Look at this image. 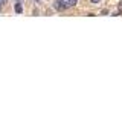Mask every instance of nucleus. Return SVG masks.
Masks as SVG:
<instances>
[{"mask_svg":"<svg viewBox=\"0 0 122 131\" xmlns=\"http://www.w3.org/2000/svg\"><path fill=\"white\" fill-rule=\"evenodd\" d=\"M122 12V2H121V5H119V9H118V14H121Z\"/></svg>","mask_w":122,"mask_h":131,"instance_id":"nucleus-4","label":"nucleus"},{"mask_svg":"<svg viewBox=\"0 0 122 131\" xmlns=\"http://www.w3.org/2000/svg\"><path fill=\"white\" fill-rule=\"evenodd\" d=\"M6 3V0H0V5H5Z\"/></svg>","mask_w":122,"mask_h":131,"instance_id":"nucleus-6","label":"nucleus"},{"mask_svg":"<svg viewBox=\"0 0 122 131\" xmlns=\"http://www.w3.org/2000/svg\"><path fill=\"white\" fill-rule=\"evenodd\" d=\"M76 2H78V0H66V3H67L69 6H73V5H76Z\"/></svg>","mask_w":122,"mask_h":131,"instance_id":"nucleus-3","label":"nucleus"},{"mask_svg":"<svg viewBox=\"0 0 122 131\" xmlns=\"http://www.w3.org/2000/svg\"><path fill=\"white\" fill-rule=\"evenodd\" d=\"M22 11H23V8H22V5H20V3H15V12H18V14H20Z\"/></svg>","mask_w":122,"mask_h":131,"instance_id":"nucleus-2","label":"nucleus"},{"mask_svg":"<svg viewBox=\"0 0 122 131\" xmlns=\"http://www.w3.org/2000/svg\"><path fill=\"white\" fill-rule=\"evenodd\" d=\"M91 3H99V2H101V0H90Z\"/></svg>","mask_w":122,"mask_h":131,"instance_id":"nucleus-5","label":"nucleus"},{"mask_svg":"<svg viewBox=\"0 0 122 131\" xmlns=\"http://www.w3.org/2000/svg\"><path fill=\"white\" fill-rule=\"evenodd\" d=\"M0 6H2V5H0Z\"/></svg>","mask_w":122,"mask_h":131,"instance_id":"nucleus-7","label":"nucleus"},{"mask_svg":"<svg viewBox=\"0 0 122 131\" xmlns=\"http://www.w3.org/2000/svg\"><path fill=\"white\" fill-rule=\"evenodd\" d=\"M64 2H66V0H64ZM64 2H63V0H58V2L55 3V8H57V9H60V11H63V9H66V8H67L69 5H66Z\"/></svg>","mask_w":122,"mask_h":131,"instance_id":"nucleus-1","label":"nucleus"}]
</instances>
